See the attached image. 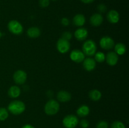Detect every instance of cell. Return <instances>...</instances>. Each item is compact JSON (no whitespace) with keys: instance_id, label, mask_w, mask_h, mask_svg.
Returning a JSON list of instances; mask_svg holds the SVG:
<instances>
[{"instance_id":"cell-1","label":"cell","mask_w":129,"mask_h":128,"mask_svg":"<svg viewBox=\"0 0 129 128\" xmlns=\"http://www.w3.org/2000/svg\"><path fill=\"white\" fill-rule=\"evenodd\" d=\"M25 105L24 102L20 100H13L8 105L7 110L13 115H20L25 110Z\"/></svg>"},{"instance_id":"cell-2","label":"cell","mask_w":129,"mask_h":128,"mask_svg":"<svg viewBox=\"0 0 129 128\" xmlns=\"http://www.w3.org/2000/svg\"><path fill=\"white\" fill-rule=\"evenodd\" d=\"M82 49H83L82 51L85 55L89 56H94L97 49L96 44L93 40L89 39L85 41V42L83 43Z\"/></svg>"},{"instance_id":"cell-3","label":"cell","mask_w":129,"mask_h":128,"mask_svg":"<svg viewBox=\"0 0 129 128\" xmlns=\"http://www.w3.org/2000/svg\"><path fill=\"white\" fill-rule=\"evenodd\" d=\"M60 105L59 102L54 99H50L45 104L44 110L46 114L49 115H55L59 112Z\"/></svg>"},{"instance_id":"cell-4","label":"cell","mask_w":129,"mask_h":128,"mask_svg":"<svg viewBox=\"0 0 129 128\" xmlns=\"http://www.w3.org/2000/svg\"><path fill=\"white\" fill-rule=\"evenodd\" d=\"M8 29L11 33L16 35H20L23 32L22 25L16 20H11L8 24Z\"/></svg>"},{"instance_id":"cell-5","label":"cell","mask_w":129,"mask_h":128,"mask_svg":"<svg viewBox=\"0 0 129 128\" xmlns=\"http://www.w3.org/2000/svg\"><path fill=\"white\" fill-rule=\"evenodd\" d=\"M79 123L78 117L73 114L66 115L63 119L62 124L66 128H74Z\"/></svg>"},{"instance_id":"cell-6","label":"cell","mask_w":129,"mask_h":128,"mask_svg":"<svg viewBox=\"0 0 129 128\" xmlns=\"http://www.w3.org/2000/svg\"><path fill=\"white\" fill-rule=\"evenodd\" d=\"M115 41L113 39L108 36H103L100 40V45L103 49L106 50H111L115 46Z\"/></svg>"},{"instance_id":"cell-7","label":"cell","mask_w":129,"mask_h":128,"mask_svg":"<svg viewBox=\"0 0 129 128\" xmlns=\"http://www.w3.org/2000/svg\"><path fill=\"white\" fill-rule=\"evenodd\" d=\"M70 46L71 45L69 41L64 40V39L62 38L59 39L58 41H57V49L59 52H60V53H68L69 51V50H70Z\"/></svg>"},{"instance_id":"cell-8","label":"cell","mask_w":129,"mask_h":128,"mask_svg":"<svg viewBox=\"0 0 129 128\" xmlns=\"http://www.w3.org/2000/svg\"><path fill=\"white\" fill-rule=\"evenodd\" d=\"M13 80L16 84L22 85L25 84L27 79V75L25 71L22 70H16L13 74Z\"/></svg>"},{"instance_id":"cell-9","label":"cell","mask_w":129,"mask_h":128,"mask_svg":"<svg viewBox=\"0 0 129 128\" xmlns=\"http://www.w3.org/2000/svg\"><path fill=\"white\" fill-rule=\"evenodd\" d=\"M70 58L72 61L76 63H81L85 58L84 53L78 49L73 50L70 53Z\"/></svg>"},{"instance_id":"cell-10","label":"cell","mask_w":129,"mask_h":128,"mask_svg":"<svg viewBox=\"0 0 129 128\" xmlns=\"http://www.w3.org/2000/svg\"><path fill=\"white\" fill-rule=\"evenodd\" d=\"M107 63L110 66H115L118 61V55L115 51H110L105 56Z\"/></svg>"},{"instance_id":"cell-11","label":"cell","mask_w":129,"mask_h":128,"mask_svg":"<svg viewBox=\"0 0 129 128\" xmlns=\"http://www.w3.org/2000/svg\"><path fill=\"white\" fill-rule=\"evenodd\" d=\"M83 62V67L86 71H93L95 69L96 64V61L94 58L88 57L87 58H84Z\"/></svg>"},{"instance_id":"cell-12","label":"cell","mask_w":129,"mask_h":128,"mask_svg":"<svg viewBox=\"0 0 129 128\" xmlns=\"http://www.w3.org/2000/svg\"><path fill=\"white\" fill-rule=\"evenodd\" d=\"M88 35V31L84 28H80L76 30L74 32V36L79 41H84L87 38Z\"/></svg>"},{"instance_id":"cell-13","label":"cell","mask_w":129,"mask_h":128,"mask_svg":"<svg viewBox=\"0 0 129 128\" xmlns=\"http://www.w3.org/2000/svg\"><path fill=\"white\" fill-rule=\"evenodd\" d=\"M107 20L109 21L110 23L115 24L119 21L120 20V15L118 11L116 10H110L107 14Z\"/></svg>"},{"instance_id":"cell-14","label":"cell","mask_w":129,"mask_h":128,"mask_svg":"<svg viewBox=\"0 0 129 128\" xmlns=\"http://www.w3.org/2000/svg\"><path fill=\"white\" fill-rule=\"evenodd\" d=\"M103 21V18L100 13H94L91 16L90 23L93 26H99Z\"/></svg>"},{"instance_id":"cell-15","label":"cell","mask_w":129,"mask_h":128,"mask_svg":"<svg viewBox=\"0 0 129 128\" xmlns=\"http://www.w3.org/2000/svg\"><path fill=\"white\" fill-rule=\"evenodd\" d=\"M57 99L61 102H69L71 99V94L65 90H60L57 94Z\"/></svg>"},{"instance_id":"cell-16","label":"cell","mask_w":129,"mask_h":128,"mask_svg":"<svg viewBox=\"0 0 129 128\" xmlns=\"http://www.w3.org/2000/svg\"><path fill=\"white\" fill-rule=\"evenodd\" d=\"M26 34H27V36L31 38H38L40 36L41 31L38 27L32 26V27H30L28 29Z\"/></svg>"},{"instance_id":"cell-17","label":"cell","mask_w":129,"mask_h":128,"mask_svg":"<svg viewBox=\"0 0 129 128\" xmlns=\"http://www.w3.org/2000/svg\"><path fill=\"white\" fill-rule=\"evenodd\" d=\"M73 24L76 26H83L86 22L85 16L82 14H77L73 18Z\"/></svg>"},{"instance_id":"cell-18","label":"cell","mask_w":129,"mask_h":128,"mask_svg":"<svg viewBox=\"0 0 129 128\" xmlns=\"http://www.w3.org/2000/svg\"><path fill=\"white\" fill-rule=\"evenodd\" d=\"M20 94H21V90L16 85L11 86L8 89V94L9 96L11 98H13V99L18 97L20 96Z\"/></svg>"},{"instance_id":"cell-19","label":"cell","mask_w":129,"mask_h":128,"mask_svg":"<svg viewBox=\"0 0 129 128\" xmlns=\"http://www.w3.org/2000/svg\"><path fill=\"white\" fill-rule=\"evenodd\" d=\"M89 112H90V110L88 105H82L77 109L76 113L78 116L81 117H84L89 115Z\"/></svg>"},{"instance_id":"cell-20","label":"cell","mask_w":129,"mask_h":128,"mask_svg":"<svg viewBox=\"0 0 129 128\" xmlns=\"http://www.w3.org/2000/svg\"><path fill=\"white\" fill-rule=\"evenodd\" d=\"M89 97L90 99L93 101H98L100 100L101 97H102V93L100 91L96 89H93L91 90L88 94Z\"/></svg>"},{"instance_id":"cell-21","label":"cell","mask_w":129,"mask_h":128,"mask_svg":"<svg viewBox=\"0 0 129 128\" xmlns=\"http://www.w3.org/2000/svg\"><path fill=\"white\" fill-rule=\"evenodd\" d=\"M115 52L118 55H123L126 52V46L122 43H118L114 46Z\"/></svg>"},{"instance_id":"cell-22","label":"cell","mask_w":129,"mask_h":128,"mask_svg":"<svg viewBox=\"0 0 129 128\" xmlns=\"http://www.w3.org/2000/svg\"><path fill=\"white\" fill-rule=\"evenodd\" d=\"M94 60L97 62L102 63L105 60V55L102 51H98L94 54Z\"/></svg>"},{"instance_id":"cell-23","label":"cell","mask_w":129,"mask_h":128,"mask_svg":"<svg viewBox=\"0 0 129 128\" xmlns=\"http://www.w3.org/2000/svg\"><path fill=\"white\" fill-rule=\"evenodd\" d=\"M8 116V110L5 107H0V121L5 120Z\"/></svg>"},{"instance_id":"cell-24","label":"cell","mask_w":129,"mask_h":128,"mask_svg":"<svg viewBox=\"0 0 129 128\" xmlns=\"http://www.w3.org/2000/svg\"><path fill=\"white\" fill-rule=\"evenodd\" d=\"M111 128H126L125 125L122 122L116 120L111 125Z\"/></svg>"},{"instance_id":"cell-25","label":"cell","mask_w":129,"mask_h":128,"mask_svg":"<svg viewBox=\"0 0 129 128\" xmlns=\"http://www.w3.org/2000/svg\"><path fill=\"white\" fill-rule=\"evenodd\" d=\"M72 37H73V34L70 31H64L62 34V38L68 40V41L71 40Z\"/></svg>"},{"instance_id":"cell-26","label":"cell","mask_w":129,"mask_h":128,"mask_svg":"<svg viewBox=\"0 0 129 128\" xmlns=\"http://www.w3.org/2000/svg\"><path fill=\"white\" fill-rule=\"evenodd\" d=\"M96 128H108V124L105 120H100L97 123Z\"/></svg>"},{"instance_id":"cell-27","label":"cell","mask_w":129,"mask_h":128,"mask_svg":"<svg viewBox=\"0 0 129 128\" xmlns=\"http://www.w3.org/2000/svg\"><path fill=\"white\" fill-rule=\"evenodd\" d=\"M79 125L82 128H88L89 125V122L86 119H82L79 122Z\"/></svg>"},{"instance_id":"cell-28","label":"cell","mask_w":129,"mask_h":128,"mask_svg":"<svg viewBox=\"0 0 129 128\" xmlns=\"http://www.w3.org/2000/svg\"><path fill=\"white\" fill-rule=\"evenodd\" d=\"M107 6L104 4H100V5H98L97 6V10L100 13H105L107 11Z\"/></svg>"},{"instance_id":"cell-29","label":"cell","mask_w":129,"mask_h":128,"mask_svg":"<svg viewBox=\"0 0 129 128\" xmlns=\"http://www.w3.org/2000/svg\"><path fill=\"white\" fill-rule=\"evenodd\" d=\"M50 4V0H39V5L42 8H46Z\"/></svg>"},{"instance_id":"cell-30","label":"cell","mask_w":129,"mask_h":128,"mask_svg":"<svg viewBox=\"0 0 129 128\" xmlns=\"http://www.w3.org/2000/svg\"><path fill=\"white\" fill-rule=\"evenodd\" d=\"M61 24L64 26H67L69 25V20L67 18H62L61 20Z\"/></svg>"},{"instance_id":"cell-31","label":"cell","mask_w":129,"mask_h":128,"mask_svg":"<svg viewBox=\"0 0 129 128\" xmlns=\"http://www.w3.org/2000/svg\"><path fill=\"white\" fill-rule=\"evenodd\" d=\"M81 1L85 4H89V3H93L94 0H81Z\"/></svg>"},{"instance_id":"cell-32","label":"cell","mask_w":129,"mask_h":128,"mask_svg":"<svg viewBox=\"0 0 129 128\" xmlns=\"http://www.w3.org/2000/svg\"><path fill=\"white\" fill-rule=\"evenodd\" d=\"M21 128H35L33 125H30V124H25Z\"/></svg>"},{"instance_id":"cell-33","label":"cell","mask_w":129,"mask_h":128,"mask_svg":"<svg viewBox=\"0 0 129 128\" xmlns=\"http://www.w3.org/2000/svg\"><path fill=\"white\" fill-rule=\"evenodd\" d=\"M1 36H2V33H1V31H0V38H1Z\"/></svg>"},{"instance_id":"cell-34","label":"cell","mask_w":129,"mask_h":128,"mask_svg":"<svg viewBox=\"0 0 129 128\" xmlns=\"http://www.w3.org/2000/svg\"><path fill=\"white\" fill-rule=\"evenodd\" d=\"M52 1H55V0H52Z\"/></svg>"}]
</instances>
